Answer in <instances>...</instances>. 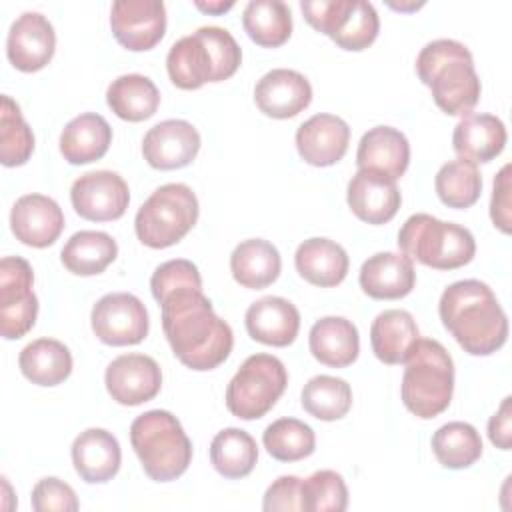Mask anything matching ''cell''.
Returning a JSON list of instances; mask_svg holds the SVG:
<instances>
[{
  "label": "cell",
  "mask_w": 512,
  "mask_h": 512,
  "mask_svg": "<svg viewBox=\"0 0 512 512\" xmlns=\"http://www.w3.org/2000/svg\"><path fill=\"white\" fill-rule=\"evenodd\" d=\"M510 170V164H506L496 174L490 200V218L504 234L510 232Z\"/></svg>",
  "instance_id": "7dc6e473"
},
{
  "label": "cell",
  "mask_w": 512,
  "mask_h": 512,
  "mask_svg": "<svg viewBox=\"0 0 512 512\" xmlns=\"http://www.w3.org/2000/svg\"><path fill=\"white\" fill-rule=\"evenodd\" d=\"M416 72L422 84L432 90L436 106L448 116L472 114L480 100V78L474 70L470 50L450 38L428 42L418 58Z\"/></svg>",
  "instance_id": "3957f363"
},
{
  "label": "cell",
  "mask_w": 512,
  "mask_h": 512,
  "mask_svg": "<svg viewBox=\"0 0 512 512\" xmlns=\"http://www.w3.org/2000/svg\"><path fill=\"white\" fill-rule=\"evenodd\" d=\"M408 162L410 144L392 126H374L358 142L356 164L360 170H372L396 180L406 172Z\"/></svg>",
  "instance_id": "cb8c5ba5"
},
{
  "label": "cell",
  "mask_w": 512,
  "mask_h": 512,
  "mask_svg": "<svg viewBox=\"0 0 512 512\" xmlns=\"http://www.w3.org/2000/svg\"><path fill=\"white\" fill-rule=\"evenodd\" d=\"M312 356L330 368L350 366L360 352L356 326L342 316H324L310 328L308 336Z\"/></svg>",
  "instance_id": "83f0119b"
},
{
  "label": "cell",
  "mask_w": 512,
  "mask_h": 512,
  "mask_svg": "<svg viewBox=\"0 0 512 512\" xmlns=\"http://www.w3.org/2000/svg\"><path fill=\"white\" fill-rule=\"evenodd\" d=\"M438 198L450 208H470L482 192V176L468 160H450L440 166L434 178Z\"/></svg>",
  "instance_id": "f35d334b"
},
{
  "label": "cell",
  "mask_w": 512,
  "mask_h": 512,
  "mask_svg": "<svg viewBox=\"0 0 512 512\" xmlns=\"http://www.w3.org/2000/svg\"><path fill=\"white\" fill-rule=\"evenodd\" d=\"M506 146V126L492 114H466L454 128L452 148L458 158L476 162L494 160Z\"/></svg>",
  "instance_id": "d4e9b609"
},
{
  "label": "cell",
  "mask_w": 512,
  "mask_h": 512,
  "mask_svg": "<svg viewBox=\"0 0 512 512\" xmlns=\"http://www.w3.org/2000/svg\"><path fill=\"white\" fill-rule=\"evenodd\" d=\"M242 24L258 46L276 48L292 34V12L282 0H252L244 8Z\"/></svg>",
  "instance_id": "e575fe53"
},
{
  "label": "cell",
  "mask_w": 512,
  "mask_h": 512,
  "mask_svg": "<svg viewBox=\"0 0 512 512\" xmlns=\"http://www.w3.org/2000/svg\"><path fill=\"white\" fill-rule=\"evenodd\" d=\"M282 260L274 244L262 238L240 242L230 256V272L234 280L250 290L270 286L280 276Z\"/></svg>",
  "instance_id": "4dcf8cb0"
},
{
  "label": "cell",
  "mask_w": 512,
  "mask_h": 512,
  "mask_svg": "<svg viewBox=\"0 0 512 512\" xmlns=\"http://www.w3.org/2000/svg\"><path fill=\"white\" fill-rule=\"evenodd\" d=\"M244 322L252 340L284 348L298 336L300 312L282 296H264L248 306Z\"/></svg>",
  "instance_id": "44dd1931"
},
{
  "label": "cell",
  "mask_w": 512,
  "mask_h": 512,
  "mask_svg": "<svg viewBox=\"0 0 512 512\" xmlns=\"http://www.w3.org/2000/svg\"><path fill=\"white\" fill-rule=\"evenodd\" d=\"M184 288H202V278L196 264L184 258L160 264L150 278V290L156 302H162L168 294Z\"/></svg>",
  "instance_id": "7bdbcfd3"
},
{
  "label": "cell",
  "mask_w": 512,
  "mask_h": 512,
  "mask_svg": "<svg viewBox=\"0 0 512 512\" xmlns=\"http://www.w3.org/2000/svg\"><path fill=\"white\" fill-rule=\"evenodd\" d=\"M166 70L172 84L182 90H196L206 82H218L212 52L198 30L170 46Z\"/></svg>",
  "instance_id": "484cf974"
},
{
  "label": "cell",
  "mask_w": 512,
  "mask_h": 512,
  "mask_svg": "<svg viewBox=\"0 0 512 512\" xmlns=\"http://www.w3.org/2000/svg\"><path fill=\"white\" fill-rule=\"evenodd\" d=\"M112 142V128L104 116L86 112L72 118L60 134V152L70 164L100 160Z\"/></svg>",
  "instance_id": "f546056e"
},
{
  "label": "cell",
  "mask_w": 512,
  "mask_h": 512,
  "mask_svg": "<svg viewBox=\"0 0 512 512\" xmlns=\"http://www.w3.org/2000/svg\"><path fill=\"white\" fill-rule=\"evenodd\" d=\"M104 382L112 400L138 406L160 392L162 372L158 362L146 354H122L108 364Z\"/></svg>",
  "instance_id": "5bb4252c"
},
{
  "label": "cell",
  "mask_w": 512,
  "mask_h": 512,
  "mask_svg": "<svg viewBox=\"0 0 512 512\" xmlns=\"http://www.w3.org/2000/svg\"><path fill=\"white\" fill-rule=\"evenodd\" d=\"M432 452L444 468L462 470L482 456V438L468 422H448L434 432Z\"/></svg>",
  "instance_id": "8d00e7d4"
},
{
  "label": "cell",
  "mask_w": 512,
  "mask_h": 512,
  "mask_svg": "<svg viewBox=\"0 0 512 512\" xmlns=\"http://www.w3.org/2000/svg\"><path fill=\"white\" fill-rule=\"evenodd\" d=\"M132 448L144 472L156 482L182 476L192 460V442L168 410H148L130 426Z\"/></svg>",
  "instance_id": "5b68a950"
},
{
  "label": "cell",
  "mask_w": 512,
  "mask_h": 512,
  "mask_svg": "<svg viewBox=\"0 0 512 512\" xmlns=\"http://www.w3.org/2000/svg\"><path fill=\"white\" fill-rule=\"evenodd\" d=\"M348 206L350 210L368 224H386L390 222L402 202L396 180L372 172L360 170L348 182Z\"/></svg>",
  "instance_id": "d6986e66"
},
{
  "label": "cell",
  "mask_w": 512,
  "mask_h": 512,
  "mask_svg": "<svg viewBox=\"0 0 512 512\" xmlns=\"http://www.w3.org/2000/svg\"><path fill=\"white\" fill-rule=\"evenodd\" d=\"M162 328L174 356L192 370L220 366L234 346L232 328L214 314L202 288H184L162 302Z\"/></svg>",
  "instance_id": "6da1fadb"
},
{
  "label": "cell",
  "mask_w": 512,
  "mask_h": 512,
  "mask_svg": "<svg viewBox=\"0 0 512 512\" xmlns=\"http://www.w3.org/2000/svg\"><path fill=\"white\" fill-rule=\"evenodd\" d=\"M70 200L86 220L108 222L118 220L130 202V190L124 178L112 170L86 172L74 180L70 188Z\"/></svg>",
  "instance_id": "7c38bea8"
},
{
  "label": "cell",
  "mask_w": 512,
  "mask_h": 512,
  "mask_svg": "<svg viewBox=\"0 0 512 512\" xmlns=\"http://www.w3.org/2000/svg\"><path fill=\"white\" fill-rule=\"evenodd\" d=\"M348 488L334 470H318L300 482V510L304 512H344Z\"/></svg>",
  "instance_id": "b9f144b4"
},
{
  "label": "cell",
  "mask_w": 512,
  "mask_h": 512,
  "mask_svg": "<svg viewBox=\"0 0 512 512\" xmlns=\"http://www.w3.org/2000/svg\"><path fill=\"white\" fill-rule=\"evenodd\" d=\"M402 376V402L418 418L442 414L454 392V362L438 340L420 338L406 358Z\"/></svg>",
  "instance_id": "277c9868"
},
{
  "label": "cell",
  "mask_w": 512,
  "mask_h": 512,
  "mask_svg": "<svg viewBox=\"0 0 512 512\" xmlns=\"http://www.w3.org/2000/svg\"><path fill=\"white\" fill-rule=\"evenodd\" d=\"M72 462L84 482L102 484L118 474L122 450L112 432L88 428L80 432L72 444Z\"/></svg>",
  "instance_id": "603a6c76"
},
{
  "label": "cell",
  "mask_w": 512,
  "mask_h": 512,
  "mask_svg": "<svg viewBox=\"0 0 512 512\" xmlns=\"http://www.w3.org/2000/svg\"><path fill=\"white\" fill-rule=\"evenodd\" d=\"M488 438L500 450L512 448V398L506 396L488 422Z\"/></svg>",
  "instance_id": "c3c4849f"
},
{
  "label": "cell",
  "mask_w": 512,
  "mask_h": 512,
  "mask_svg": "<svg viewBox=\"0 0 512 512\" xmlns=\"http://www.w3.org/2000/svg\"><path fill=\"white\" fill-rule=\"evenodd\" d=\"M34 272L28 260L4 256L0 262V332L6 340L22 338L38 316V298L32 290Z\"/></svg>",
  "instance_id": "30bf717a"
},
{
  "label": "cell",
  "mask_w": 512,
  "mask_h": 512,
  "mask_svg": "<svg viewBox=\"0 0 512 512\" xmlns=\"http://www.w3.org/2000/svg\"><path fill=\"white\" fill-rule=\"evenodd\" d=\"M118 256L116 240L98 230H80L68 238L60 252L64 268L76 276L104 272Z\"/></svg>",
  "instance_id": "1f68e13d"
},
{
  "label": "cell",
  "mask_w": 512,
  "mask_h": 512,
  "mask_svg": "<svg viewBox=\"0 0 512 512\" xmlns=\"http://www.w3.org/2000/svg\"><path fill=\"white\" fill-rule=\"evenodd\" d=\"M198 198L190 186L170 182L156 188L138 208L134 230L150 248H168L180 242L198 220Z\"/></svg>",
  "instance_id": "52a82bcc"
},
{
  "label": "cell",
  "mask_w": 512,
  "mask_h": 512,
  "mask_svg": "<svg viewBox=\"0 0 512 512\" xmlns=\"http://www.w3.org/2000/svg\"><path fill=\"white\" fill-rule=\"evenodd\" d=\"M18 366L32 384L56 386L70 376L72 354L60 340L38 338L22 348Z\"/></svg>",
  "instance_id": "d6a6232c"
},
{
  "label": "cell",
  "mask_w": 512,
  "mask_h": 512,
  "mask_svg": "<svg viewBox=\"0 0 512 512\" xmlns=\"http://www.w3.org/2000/svg\"><path fill=\"white\" fill-rule=\"evenodd\" d=\"M288 386L284 364L272 354L248 356L226 388L228 410L242 420L262 418Z\"/></svg>",
  "instance_id": "ba28073f"
},
{
  "label": "cell",
  "mask_w": 512,
  "mask_h": 512,
  "mask_svg": "<svg viewBox=\"0 0 512 512\" xmlns=\"http://www.w3.org/2000/svg\"><path fill=\"white\" fill-rule=\"evenodd\" d=\"M360 288L374 300H398L412 292L416 272L412 258L400 252H378L360 268Z\"/></svg>",
  "instance_id": "7402d4cb"
},
{
  "label": "cell",
  "mask_w": 512,
  "mask_h": 512,
  "mask_svg": "<svg viewBox=\"0 0 512 512\" xmlns=\"http://www.w3.org/2000/svg\"><path fill=\"white\" fill-rule=\"evenodd\" d=\"M90 320L96 338L108 346H132L148 334V310L130 292L102 296L94 304Z\"/></svg>",
  "instance_id": "8fae6325"
},
{
  "label": "cell",
  "mask_w": 512,
  "mask_h": 512,
  "mask_svg": "<svg viewBox=\"0 0 512 512\" xmlns=\"http://www.w3.org/2000/svg\"><path fill=\"white\" fill-rule=\"evenodd\" d=\"M110 110L128 122H142L158 110L160 92L156 84L142 74H124L112 80L106 90Z\"/></svg>",
  "instance_id": "836d02e7"
},
{
  "label": "cell",
  "mask_w": 512,
  "mask_h": 512,
  "mask_svg": "<svg viewBox=\"0 0 512 512\" xmlns=\"http://www.w3.org/2000/svg\"><path fill=\"white\" fill-rule=\"evenodd\" d=\"M254 102L270 118H292L312 102V86L296 70L274 68L256 82Z\"/></svg>",
  "instance_id": "ac0fdd59"
},
{
  "label": "cell",
  "mask_w": 512,
  "mask_h": 512,
  "mask_svg": "<svg viewBox=\"0 0 512 512\" xmlns=\"http://www.w3.org/2000/svg\"><path fill=\"white\" fill-rule=\"evenodd\" d=\"M294 264L306 282L330 288L346 278L350 262L346 250L338 242L328 238H308L296 248Z\"/></svg>",
  "instance_id": "f1b7e54d"
},
{
  "label": "cell",
  "mask_w": 512,
  "mask_h": 512,
  "mask_svg": "<svg viewBox=\"0 0 512 512\" xmlns=\"http://www.w3.org/2000/svg\"><path fill=\"white\" fill-rule=\"evenodd\" d=\"M34 152V134L22 118L20 106L10 98L2 96L0 108V162L4 166H22Z\"/></svg>",
  "instance_id": "60d3db41"
},
{
  "label": "cell",
  "mask_w": 512,
  "mask_h": 512,
  "mask_svg": "<svg viewBox=\"0 0 512 512\" xmlns=\"http://www.w3.org/2000/svg\"><path fill=\"white\" fill-rule=\"evenodd\" d=\"M200 150V134L186 120H164L154 124L144 140V160L158 170H176L188 166Z\"/></svg>",
  "instance_id": "2e32d148"
},
{
  "label": "cell",
  "mask_w": 512,
  "mask_h": 512,
  "mask_svg": "<svg viewBox=\"0 0 512 512\" xmlns=\"http://www.w3.org/2000/svg\"><path fill=\"white\" fill-rule=\"evenodd\" d=\"M402 254L434 270H454L476 254V242L468 228L442 222L430 214H412L398 232Z\"/></svg>",
  "instance_id": "8992f818"
},
{
  "label": "cell",
  "mask_w": 512,
  "mask_h": 512,
  "mask_svg": "<svg viewBox=\"0 0 512 512\" xmlns=\"http://www.w3.org/2000/svg\"><path fill=\"white\" fill-rule=\"evenodd\" d=\"M110 26L124 48L150 50L166 32V6L160 0H116L110 10Z\"/></svg>",
  "instance_id": "4fadbf2b"
},
{
  "label": "cell",
  "mask_w": 512,
  "mask_h": 512,
  "mask_svg": "<svg viewBox=\"0 0 512 512\" xmlns=\"http://www.w3.org/2000/svg\"><path fill=\"white\" fill-rule=\"evenodd\" d=\"M300 10L312 28L344 50L368 48L380 30L376 8L366 0H304Z\"/></svg>",
  "instance_id": "9c48e42d"
},
{
  "label": "cell",
  "mask_w": 512,
  "mask_h": 512,
  "mask_svg": "<svg viewBox=\"0 0 512 512\" xmlns=\"http://www.w3.org/2000/svg\"><path fill=\"white\" fill-rule=\"evenodd\" d=\"M418 340L420 330L406 310H384L370 326L372 352L384 364H404Z\"/></svg>",
  "instance_id": "4316f807"
},
{
  "label": "cell",
  "mask_w": 512,
  "mask_h": 512,
  "mask_svg": "<svg viewBox=\"0 0 512 512\" xmlns=\"http://www.w3.org/2000/svg\"><path fill=\"white\" fill-rule=\"evenodd\" d=\"M444 328L472 356H488L504 346L508 318L492 288L480 280L450 284L438 302Z\"/></svg>",
  "instance_id": "7a4b0ae2"
},
{
  "label": "cell",
  "mask_w": 512,
  "mask_h": 512,
  "mask_svg": "<svg viewBox=\"0 0 512 512\" xmlns=\"http://www.w3.org/2000/svg\"><path fill=\"white\" fill-rule=\"evenodd\" d=\"M300 478L298 476H280L276 478L262 500L266 512L274 510H300Z\"/></svg>",
  "instance_id": "bcb514c9"
},
{
  "label": "cell",
  "mask_w": 512,
  "mask_h": 512,
  "mask_svg": "<svg viewBox=\"0 0 512 512\" xmlns=\"http://www.w3.org/2000/svg\"><path fill=\"white\" fill-rule=\"evenodd\" d=\"M30 500L36 512H74L80 506L72 486L54 476L38 480Z\"/></svg>",
  "instance_id": "f6af8a7d"
},
{
  "label": "cell",
  "mask_w": 512,
  "mask_h": 512,
  "mask_svg": "<svg viewBox=\"0 0 512 512\" xmlns=\"http://www.w3.org/2000/svg\"><path fill=\"white\" fill-rule=\"evenodd\" d=\"M300 402L302 408L318 420H340L352 406V388L342 378L320 374L304 384Z\"/></svg>",
  "instance_id": "74e56055"
},
{
  "label": "cell",
  "mask_w": 512,
  "mask_h": 512,
  "mask_svg": "<svg viewBox=\"0 0 512 512\" xmlns=\"http://www.w3.org/2000/svg\"><path fill=\"white\" fill-rule=\"evenodd\" d=\"M198 32L202 34V38L206 40V44L212 52L218 82L230 78L242 62V50H240L238 42L234 40V36L226 28H220V26H202V28H198Z\"/></svg>",
  "instance_id": "ee69618b"
},
{
  "label": "cell",
  "mask_w": 512,
  "mask_h": 512,
  "mask_svg": "<svg viewBox=\"0 0 512 512\" xmlns=\"http://www.w3.org/2000/svg\"><path fill=\"white\" fill-rule=\"evenodd\" d=\"M54 48L56 34L44 14L24 12L12 22L6 38V54L16 70H42L52 60Z\"/></svg>",
  "instance_id": "9a60e30c"
},
{
  "label": "cell",
  "mask_w": 512,
  "mask_h": 512,
  "mask_svg": "<svg viewBox=\"0 0 512 512\" xmlns=\"http://www.w3.org/2000/svg\"><path fill=\"white\" fill-rule=\"evenodd\" d=\"M10 228L16 240L32 248H46L64 230V214L56 200L44 194L20 196L10 212Z\"/></svg>",
  "instance_id": "e0dca14e"
},
{
  "label": "cell",
  "mask_w": 512,
  "mask_h": 512,
  "mask_svg": "<svg viewBox=\"0 0 512 512\" xmlns=\"http://www.w3.org/2000/svg\"><path fill=\"white\" fill-rule=\"evenodd\" d=\"M350 142L348 124L334 114H314L296 130V148L312 166H332L344 158Z\"/></svg>",
  "instance_id": "ffe728a7"
},
{
  "label": "cell",
  "mask_w": 512,
  "mask_h": 512,
  "mask_svg": "<svg viewBox=\"0 0 512 512\" xmlns=\"http://www.w3.org/2000/svg\"><path fill=\"white\" fill-rule=\"evenodd\" d=\"M198 10L202 12H208V14H224L226 10H230L234 6V2H222V0H216V2H194Z\"/></svg>",
  "instance_id": "681fc988"
},
{
  "label": "cell",
  "mask_w": 512,
  "mask_h": 512,
  "mask_svg": "<svg viewBox=\"0 0 512 512\" xmlns=\"http://www.w3.org/2000/svg\"><path fill=\"white\" fill-rule=\"evenodd\" d=\"M258 460L256 440L242 428L220 430L210 444V462L224 478L248 476Z\"/></svg>",
  "instance_id": "d590c367"
},
{
  "label": "cell",
  "mask_w": 512,
  "mask_h": 512,
  "mask_svg": "<svg viewBox=\"0 0 512 512\" xmlns=\"http://www.w3.org/2000/svg\"><path fill=\"white\" fill-rule=\"evenodd\" d=\"M264 448L280 462H298L316 448L314 430L298 418H278L262 434Z\"/></svg>",
  "instance_id": "ab89813d"
}]
</instances>
